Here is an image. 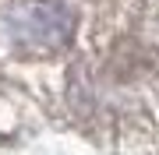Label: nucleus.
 <instances>
[{
	"instance_id": "1",
	"label": "nucleus",
	"mask_w": 159,
	"mask_h": 155,
	"mask_svg": "<svg viewBox=\"0 0 159 155\" xmlns=\"http://www.w3.org/2000/svg\"><path fill=\"white\" fill-rule=\"evenodd\" d=\"M14 32L32 50H60L71 39V18L53 4H32L14 14Z\"/></svg>"
}]
</instances>
